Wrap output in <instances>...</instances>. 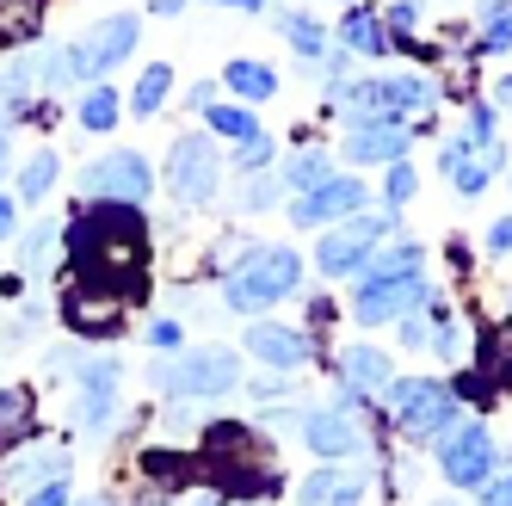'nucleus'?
<instances>
[{"mask_svg":"<svg viewBox=\"0 0 512 506\" xmlns=\"http://www.w3.org/2000/svg\"><path fill=\"white\" fill-rule=\"evenodd\" d=\"M432 297L438 291L426 278H371V272H364L358 291H352V321H358V328H389V321L426 309Z\"/></svg>","mask_w":512,"mask_h":506,"instance_id":"9","label":"nucleus"},{"mask_svg":"<svg viewBox=\"0 0 512 506\" xmlns=\"http://www.w3.org/2000/svg\"><path fill=\"white\" fill-rule=\"evenodd\" d=\"M167 93H173V68H167V62H149V68H142V75H136L130 112H136V118H155L161 105H167Z\"/></svg>","mask_w":512,"mask_h":506,"instance_id":"32","label":"nucleus"},{"mask_svg":"<svg viewBox=\"0 0 512 506\" xmlns=\"http://www.w3.org/2000/svg\"><path fill=\"white\" fill-rule=\"evenodd\" d=\"M463 136L475 142V149H494V142H500V118H494V105H488V99H469V112H463Z\"/></svg>","mask_w":512,"mask_h":506,"instance_id":"38","label":"nucleus"},{"mask_svg":"<svg viewBox=\"0 0 512 506\" xmlns=\"http://www.w3.org/2000/svg\"><path fill=\"white\" fill-rule=\"evenodd\" d=\"M149 346H155L161 358H173L179 346H186V328H179V321H173V315H161V321H155V328H149Z\"/></svg>","mask_w":512,"mask_h":506,"instance_id":"43","label":"nucleus"},{"mask_svg":"<svg viewBox=\"0 0 512 506\" xmlns=\"http://www.w3.org/2000/svg\"><path fill=\"white\" fill-rule=\"evenodd\" d=\"M364 179L358 173H334V179H321L315 192H303V198H290V223L297 229H327V223H346V216H358L364 210Z\"/></svg>","mask_w":512,"mask_h":506,"instance_id":"14","label":"nucleus"},{"mask_svg":"<svg viewBox=\"0 0 512 506\" xmlns=\"http://www.w3.org/2000/svg\"><path fill=\"white\" fill-rule=\"evenodd\" d=\"M204 124H210V136H229V142H247L253 130H260L253 124V105H210Z\"/></svg>","mask_w":512,"mask_h":506,"instance_id":"34","label":"nucleus"},{"mask_svg":"<svg viewBox=\"0 0 512 506\" xmlns=\"http://www.w3.org/2000/svg\"><path fill=\"white\" fill-rule=\"evenodd\" d=\"M278 179H284V192H315L321 179H334V161H327V149H297L284 167H278Z\"/></svg>","mask_w":512,"mask_h":506,"instance_id":"27","label":"nucleus"},{"mask_svg":"<svg viewBox=\"0 0 512 506\" xmlns=\"http://www.w3.org/2000/svg\"><path fill=\"white\" fill-rule=\"evenodd\" d=\"M118 118H124V93H112L105 81H93V87L81 93V130L105 136V130H118Z\"/></svg>","mask_w":512,"mask_h":506,"instance_id":"29","label":"nucleus"},{"mask_svg":"<svg viewBox=\"0 0 512 506\" xmlns=\"http://www.w3.org/2000/svg\"><path fill=\"white\" fill-rule=\"evenodd\" d=\"M223 87H229L241 105H266V99H278V68H272V62H253V56H235V62L223 68Z\"/></svg>","mask_w":512,"mask_h":506,"instance_id":"24","label":"nucleus"},{"mask_svg":"<svg viewBox=\"0 0 512 506\" xmlns=\"http://www.w3.org/2000/svg\"><path fill=\"white\" fill-rule=\"evenodd\" d=\"M186 105H192V112H210V105H216V81H192Z\"/></svg>","mask_w":512,"mask_h":506,"instance_id":"49","label":"nucleus"},{"mask_svg":"<svg viewBox=\"0 0 512 506\" xmlns=\"http://www.w3.org/2000/svg\"><path fill=\"white\" fill-rule=\"evenodd\" d=\"M494 99L506 105V112H512V75H500V87H494Z\"/></svg>","mask_w":512,"mask_h":506,"instance_id":"52","label":"nucleus"},{"mask_svg":"<svg viewBox=\"0 0 512 506\" xmlns=\"http://www.w3.org/2000/svg\"><path fill=\"white\" fill-rule=\"evenodd\" d=\"M142 38V19L136 13H105L87 38H75V68H81V81H99V75H112L118 62H130Z\"/></svg>","mask_w":512,"mask_h":506,"instance_id":"13","label":"nucleus"},{"mask_svg":"<svg viewBox=\"0 0 512 506\" xmlns=\"http://www.w3.org/2000/svg\"><path fill=\"white\" fill-rule=\"evenodd\" d=\"M414 192H420V173H414V161H389L383 204H389V210H408V204H414Z\"/></svg>","mask_w":512,"mask_h":506,"instance_id":"39","label":"nucleus"},{"mask_svg":"<svg viewBox=\"0 0 512 506\" xmlns=\"http://www.w3.org/2000/svg\"><path fill=\"white\" fill-rule=\"evenodd\" d=\"M56 179H62V155H56V149H38V155L19 167V198H25V204H44Z\"/></svg>","mask_w":512,"mask_h":506,"instance_id":"31","label":"nucleus"},{"mask_svg":"<svg viewBox=\"0 0 512 506\" xmlns=\"http://www.w3.org/2000/svg\"><path fill=\"white\" fill-rule=\"evenodd\" d=\"M432 506H457V500H432Z\"/></svg>","mask_w":512,"mask_h":506,"instance_id":"57","label":"nucleus"},{"mask_svg":"<svg viewBox=\"0 0 512 506\" xmlns=\"http://www.w3.org/2000/svg\"><path fill=\"white\" fill-rule=\"evenodd\" d=\"M31 439H38V395L7 383L0 389V451H19Z\"/></svg>","mask_w":512,"mask_h":506,"instance_id":"20","label":"nucleus"},{"mask_svg":"<svg viewBox=\"0 0 512 506\" xmlns=\"http://www.w3.org/2000/svg\"><path fill=\"white\" fill-rule=\"evenodd\" d=\"M438 469H445L451 488H482L494 476V432L482 420H457L438 439Z\"/></svg>","mask_w":512,"mask_h":506,"instance_id":"10","label":"nucleus"},{"mask_svg":"<svg viewBox=\"0 0 512 506\" xmlns=\"http://www.w3.org/2000/svg\"><path fill=\"white\" fill-rule=\"evenodd\" d=\"M389 31H395V50H414V25H420V0H389L383 7Z\"/></svg>","mask_w":512,"mask_h":506,"instance_id":"41","label":"nucleus"},{"mask_svg":"<svg viewBox=\"0 0 512 506\" xmlns=\"http://www.w3.org/2000/svg\"><path fill=\"white\" fill-rule=\"evenodd\" d=\"M408 124H395V118H377V124H346V142H340V155L352 167H389V161H408Z\"/></svg>","mask_w":512,"mask_h":506,"instance_id":"17","label":"nucleus"},{"mask_svg":"<svg viewBox=\"0 0 512 506\" xmlns=\"http://www.w3.org/2000/svg\"><path fill=\"white\" fill-rule=\"evenodd\" d=\"M130 321V303L112 291H93V284H68L62 291V328L75 340H118Z\"/></svg>","mask_w":512,"mask_h":506,"instance_id":"12","label":"nucleus"},{"mask_svg":"<svg viewBox=\"0 0 512 506\" xmlns=\"http://www.w3.org/2000/svg\"><path fill=\"white\" fill-rule=\"evenodd\" d=\"M167 186L173 198L186 204V210H204L216 204V192H223V149H216L210 136H173V149H167Z\"/></svg>","mask_w":512,"mask_h":506,"instance_id":"7","label":"nucleus"},{"mask_svg":"<svg viewBox=\"0 0 512 506\" xmlns=\"http://www.w3.org/2000/svg\"><path fill=\"white\" fill-rule=\"evenodd\" d=\"M383 402L395 414V426L408 432L414 445H438L445 432L457 426V389L451 383H432V377H395L383 389Z\"/></svg>","mask_w":512,"mask_h":506,"instance_id":"6","label":"nucleus"},{"mask_svg":"<svg viewBox=\"0 0 512 506\" xmlns=\"http://www.w3.org/2000/svg\"><path fill=\"white\" fill-rule=\"evenodd\" d=\"M297 284H303V253L297 247L253 241L241 260L229 266V278H223V309H235V315H266L272 303L297 297Z\"/></svg>","mask_w":512,"mask_h":506,"instance_id":"3","label":"nucleus"},{"mask_svg":"<svg viewBox=\"0 0 512 506\" xmlns=\"http://www.w3.org/2000/svg\"><path fill=\"white\" fill-rule=\"evenodd\" d=\"M149 192H155V167L136 149H112L93 167H81V198L87 204H142Z\"/></svg>","mask_w":512,"mask_h":506,"instance_id":"8","label":"nucleus"},{"mask_svg":"<svg viewBox=\"0 0 512 506\" xmlns=\"http://www.w3.org/2000/svg\"><path fill=\"white\" fill-rule=\"evenodd\" d=\"M38 75H44V87H50V93L75 87V81H81V68H75V44H62V50H44V56H38Z\"/></svg>","mask_w":512,"mask_h":506,"instance_id":"37","label":"nucleus"},{"mask_svg":"<svg viewBox=\"0 0 512 506\" xmlns=\"http://www.w3.org/2000/svg\"><path fill=\"white\" fill-rule=\"evenodd\" d=\"M475 371L494 383V395L512 389V321H494V328H482V340H475Z\"/></svg>","mask_w":512,"mask_h":506,"instance_id":"23","label":"nucleus"},{"mask_svg":"<svg viewBox=\"0 0 512 506\" xmlns=\"http://www.w3.org/2000/svg\"><path fill=\"white\" fill-rule=\"evenodd\" d=\"M56 247H62V229L50 223V216H44V223H31V229L19 235V272H25V278H44V272L56 266Z\"/></svg>","mask_w":512,"mask_h":506,"instance_id":"26","label":"nucleus"},{"mask_svg":"<svg viewBox=\"0 0 512 506\" xmlns=\"http://www.w3.org/2000/svg\"><path fill=\"white\" fill-rule=\"evenodd\" d=\"M340 44H346L352 56H395V31H389V19H383V13L352 7V13L340 19Z\"/></svg>","mask_w":512,"mask_h":506,"instance_id":"22","label":"nucleus"},{"mask_svg":"<svg viewBox=\"0 0 512 506\" xmlns=\"http://www.w3.org/2000/svg\"><path fill=\"white\" fill-rule=\"evenodd\" d=\"M235 506H260V500H235Z\"/></svg>","mask_w":512,"mask_h":506,"instance_id":"56","label":"nucleus"},{"mask_svg":"<svg viewBox=\"0 0 512 506\" xmlns=\"http://www.w3.org/2000/svg\"><path fill=\"white\" fill-rule=\"evenodd\" d=\"M235 167H241V173H266V167H272V136L253 130L241 149H235Z\"/></svg>","mask_w":512,"mask_h":506,"instance_id":"42","label":"nucleus"},{"mask_svg":"<svg viewBox=\"0 0 512 506\" xmlns=\"http://www.w3.org/2000/svg\"><path fill=\"white\" fill-rule=\"evenodd\" d=\"M420 266H426L420 241H389L371 253V278H420Z\"/></svg>","mask_w":512,"mask_h":506,"instance_id":"30","label":"nucleus"},{"mask_svg":"<svg viewBox=\"0 0 512 506\" xmlns=\"http://www.w3.org/2000/svg\"><path fill=\"white\" fill-rule=\"evenodd\" d=\"M62 260L75 284L142 303L149 297V216H142V204H81V216L62 229Z\"/></svg>","mask_w":512,"mask_h":506,"instance_id":"1","label":"nucleus"},{"mask_svg":"<svg viewBox=\"0 0 512 506\" xmlns=\"http://www.w3.org/2000/svg\"><path fill=\"white\" fill-rule=\"evenodd\" d=\"M75 506H118V500H105V494H81Z\"/></svg>","mask_w":512,"mask_h":506,"instance_id":"54","label":"nucleus"},{"mask_svg":"<svg viewBox=\"0 0 512 506\" xmlns=\"http://www.w3.org/2000/svg\"><path fill=\"white\" fill-rule=\"evenodd\" d=\"M7 161H13V142H7V130H0V179H7Z\"/></svg>","mask_w":512,"mask_h":506,"instance_id":"53","label":"nucleus"},{"mask_svg":"<svg viewBox=\"0 0 512 506\" xmlns=\"http://www.w3.org/2000/svg\"><path fill=\"white\" fill-rule=\"evenodd\" d=\"M198 506H223V494H216V488H210V494H198Z\"/></svg>","mask_w":512,"mask_h":506,"instance_id":"55","label":"nucleus"},{"mask_svg":"<svg viewBox=\"0 0 512 506\" xmlns=\"http://www.w3.org/2000/svg\"><path fill=\"white\" fill-rule=\"evenodd\" d=\"M346 488V469H334V463H321L315 476H303V488H297V506H334V494Z\"/></svg>","mask_w":512,"mask_h":506,"instance_id":"36","label":"nucleus"},{"mask_svg":"<svg viewBox=\"0 0 512 506\" xmlns=\"http://www.w3.org/2000/svg\"><path fill=\"white\" fill-rule=\"evenodd\" d=\"M389 235H395V210H358L346 223H327L315 241V272L321 278H364L377 241H389Z\"/></svg>","mask_w":512,"mask_h":506,"instance_id":"5","label":"nucleus"},{"mask_svg":"<svg viewBox=\"0 0 512 506\" xmlns=\"http://www.w3.org/2000/svg\"><path fill=\"white\" fill-rule=\"evenodd\" d=\"M488 253L494 260H512V216H500V223L488 229Z\"/></svg>","mask_w":512,"mask_h":506,"instance_id":"46","label":"nucleus"},{"mask_svg":"<svg viewBox=\"0 0 512 506\" xmlns=\"http://www.w3.org/2000/svg\"><path fill=\"white\" fill-rule=\"evenodd\" d=\"M241 346L260 358V365H272V371H303L315 358V340L303 328H284V321H266V315H253V328H247Z\"/></svg>","mask_w":512,"mask_h":506,"instance_id":"16","label":"nucleus"},{"mask_svg":"<svg viewBox=\"0 0 512 506\" xmlns=\"http://www.w3.org/2000/svg\"><path fill=\"white\" fill-rule=\"evenodd\" d=\"M303 445L321 457V463H346V457H358L364 445V426H358V408H346V402H334V408H309L303 414Z\"/></svg>","mask_w":512,"mask_h":506,"instance_id":"15","label":"nucleus"},{"mask_svg":"<svg viewBox=\"0 0 512 506\" xmlns=\"http://www.w3.org/2000/svg\"><path fill=\"white\" fill-rule=\"evenodd\" d=\"M340 377H346V389H358V395H383V389L395 383V365H389L383 346H346V352H340Z\"/></svg>","mask_w":512,"mask_h":506,"instance_id":"21","label":"nucleus"},{"mask_svg":"<svg viewBox=\"0 0 512 506\" xmlns=\"http://www.w3.org/2000/svg\"><path fill=\"white\" fill-rule=\"evenodd\" d=\"M445 179L457 186V198H482V192H488V179H494V167H488V161H475V155H463Z\"/></svg>","mask_w":512,"mask_h":506,"instance_id":"40","label":"nucleus"},{"mask_svg":"<svg viewBox=\"0 0 512 506\" xmlns=\"http://www.w3.org/2000/svg\"><path fill=\"white\" fill-rule=\"evenodd\" d=\"M198 476L216 494L266 500V494L284 488V463H278V445L266 439L260 426H247V420H210L204 426V451H198Z\"/></svg>","mask_w":512,"mask_h":506,"instance_id":"2","label":"nucleus"},{"mask_svg":"<svg viewBox=\"0 0 512 506\" xmlns=\"http://www.w3.org/2000/svg\"><path fill=\"white\" fill-rule=\"evenodd\" d=\"M179 7H186V0H149V13H161V19H173Z\"/></svg>","mask_w":512,"mask_h":506,"instance_id":"51","label":"nucleus"},{"mask_svg":"<svg viewBox=\"0 0 512 506\" xmlns=\"http://www.w3.org/2000/svg\"><path fill=\"white\" fill-rule=\"evenodd\" d=\"M38 87H44L38 56H31V50H13V56H7V68H0V130H7L13 118H25V112H31Z\"/></svg>","mask_w":512,"mask_h":506,"instance_id":"19","label":"nucleus"},{"mask_svg":"<svg viewBox=\"0 0 512 506\" xmlns=\"http://www.w3.org/2000/svg\"><path fill=\"white\" fill-rule=\"evenodd\" d=\"M38 25H44V0H0V44H7V50L31 44Z\"/></svg>","mask_w":512,"mask_h":506,"instance_id":"28","label":"nucleus"},{"mask_svg":"<svg viewBox=\"0 0 512 506\" xmlns=\"http://www.w3.org/2000/svg\"><path fill=\"white\" fill-rule=\"evenodd\" d=\"M284 395H290V383H284V377H266V383H253V402H260V408H278Z\"/></svg>","mask_w":512,"mask_h":506,"instance_id":"47","label":"nucleus"},{"mask_svg":"<svg viewBox=\"0 0 512 506\" xmlns=\"http://www.w3.org/2000/svg\"><path fill=\"white\" fill-rule=\"evenodd\" d=\"M13 235H19V198L0 192V241H13Z\"/></svg>","mask_w":512,"mask_h":506,"instance_id":"48","label":"nucleus"},{"mask_svg":"<svg viewBox=\"0 0 512 506\" xmlns=\"http://www.w3.org/2000/svg\"><path fill=\"white\" fill-rule=\"evenodd\" d=\"M192 457H179V451H167V445H155V451H142V476H149L161 494H179V482L192 476Z\"/></svg>","mask_w":512,"mask_h":506,"instance_id":"33","label":"nucleus"},{"mask_svg":"<svg viewBox=\"0 0 512 506\" xmlns=\"http://www.w3.org/2000/svg\"><path fill=\"white\" fill-rule=\"evenodd\" d=\"M475 506H512V469L506 476H488L482 488H475Z\"/></svg>","mask_w":512,"mask_h":506,"instance_id":"45","label":"nucleus"},{"mask_svg":"<svg viewBox=\"0 0 512 506\" xmlns=\"http://www.w3.org/2000/svg\"><path fill=\"white\" fill-rule=\"evenodd\" d=\"M278 192H284V179H278V173H247V179H241V198H235V210L260 216V210H272V204H278Z\"/></svg>","mask_w":512,"mask_h":506,"instance_id":"35","label":"nucleus"},{"mask_svg":"<svg viewBox=\"0 0 512 506\" xmlns=\"http://www.w3.org/2000/svg\"><path fill=\"white\" fill-rule=\"evenodd\" d=\"M68 463H75V457H68V445H38V439H31V445H19V457L7 463V476H0V482H7L13 494H31V488L68 476Z\"/></svg>","mask_w":512,"mask_h":506,"instance_id":"18","label":"nucleus"},{"mask_svg":"<svg viewBox=\"0 0 512 506\" xmlns=\"http://www.w3.org/2000/svg\"><path fill=\"white\" fill-rule=\"evenodd\" d=\"M19 506H75V488H68V476H56V482H44V488H31Z\"/></svg>","mask_w":512,"mask_h":506,"instance_id":"44","label":"nucleus"},{"mask_svg":"<svg viewBox=\"0 0 512 506\" xmlns=\"http://www.w3.org/2000/svg\"><path fill=\"white\" fill-rule=\"evenodd\" d=\"M81 395H75V426L87 439H105L118 420V389H124V365L118 358H81Z\"/></svg>","mask_w":512,"mask_h":506,"instance_id":"11","label":"nucleus"},{"mask_svg":"<svg viewBox=\"0 0 512 506\" xmlns=\"http://www.w3.org/2000/svg\"><path fill=\"white\" fill-rule=\"evenodd\" d=\"M210 7H235V13H260L266 0H210Z\"/></svg>","mask_w":512,"mask_h":506,"instance_id":"50","label":"nucleus"},{"mask_svg":"<svg viewBox=\"0 0 512 506\" xmlns=\"http://www.w3.org/2000/svg\"><path fill=\"white\" fill-rule=\"evenodd\" d=\"M278 31H284V44L297 50L303 68H321V56H327V25L321 19H309V13H278Z\"/></svg>","mask_w":512,"mask_h":506,"instance_id":"25","label":"nucleus"},{"mask_svg":"<svg viewBox=\"0 0 512 506\" xmlns=\"http://www.w3.org/2000/svg\"><path fill=\"white\" fill-rule=\"evenodd\" d=\"M149 383L167 395V402H210V395L241 389V358L229 346H192L149 365Z\"/></svg>","mask_w":512,"mask_h":506,"instance_id":"4","label":"nucleus"}]
</instances>
